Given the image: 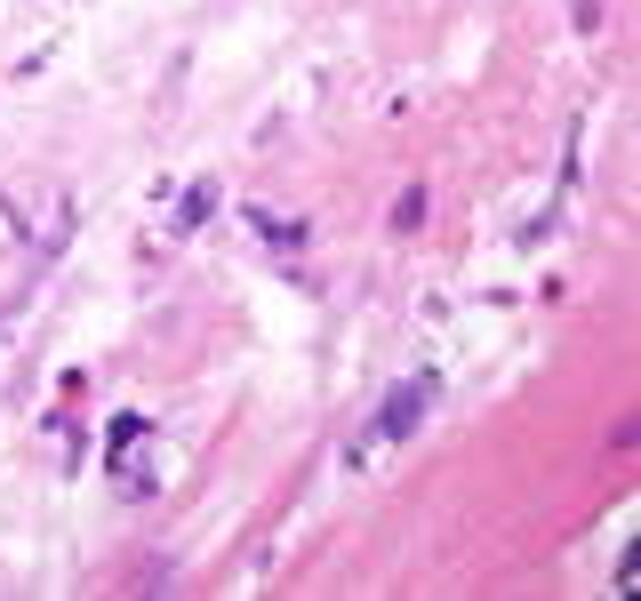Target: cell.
<instances>
[{
    "mask_svg": "<svg viewBox=\"0 0 641 601\" xmlns=\"http://www.w3.org/2000/svg\"><path fill=\"white\" fill-rule=\"evenodd\" d=\"M433 393H442V377H410V385H393L385 401H378V425H369V433H378V442H410V433L425 425V410H433Z\"/></svg>",
    "mask_w": 641,
    "mask_h": 601,
    "instance_id": "6da1fadb",
    "label": "cell"
},
{
    "mask_svg": "<svg viewBox=\"0 0 641 601\" xmlns=\"http://www.w3.org/2000/svg\"><path fill=\"white\" fill-rule=\"evenodd\" d=\"M217 200H225V193H217L209 177H200V185H193V193L177 200V232H200V225H209V217H217Z\"/></svg>",
    "mask_w": 641,
    "mask_h": 601,
    "instance_id": "7a4b0ae2",
    "label": "cell"
},
{
    "mask_svg": "<svg viewBox=\"0 0 641 601\" xmlns=\"http://www.w3.org/2000/svg\"><path fill=\"white\" fill-rule=\"evenodd\" d=\"M249 232H265V241H273V249H297V241H306V217H265V209H249Z\"/></svg>",
    "mask_w": 641,
    "mask_h": 601,
    "instance_id": "3957f363",
    "label": "cell"
},
{
    "mask_svg": "<svg viewBox=\"0 0 641 601\" xmlns=\"http://www.w3.org/2000/svg\"><path fill=\"white\" fill-rule=\"evenodd\" d=\"M425 225V185H401V200H393V232H417Z\"/></svg>",
    "mask_w": 641,
    "mask_h": 601,
    "instance_id": "277c9868",
    "label": "cell"
},
{
    "mask_svg": "<svg viewBox=\"0 0 641 601\" xmlns=\"http://www.w3.org/2000/svg\"><path fill=\"white\" fill-rule=\"evenodd\" d=\"M145 433H153V425H145L137 410H121V417H113V449H128V442H145Z\"/></svg>",
    "mask_w": 641,
    "mask_h": 601,
    "instance_id": "5b68a950",
    "label": "cell"
}]
</instances>
